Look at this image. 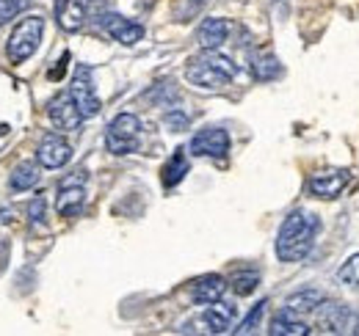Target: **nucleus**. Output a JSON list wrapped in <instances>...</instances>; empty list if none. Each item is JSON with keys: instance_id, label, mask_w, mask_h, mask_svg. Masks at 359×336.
Here are the masks:
<instances>
[{"instance_id": "2eb2a0df", "label": "nucleus", "mask_w": 359, "mask_h": 336, "mask_svg": "<svg viewBox=\"0 0 359 336\" xmlns=\"http://www.w3.org/2000/svg\"><path fill=\"white\" fill-rule=\"evenodd\" d=\"M269 334L271 336H304V334H310V326H307L304 320H299V314H296L293 309L285 306L279 314H273Z\"/></svg>"}, {"instance_id": "cd10ccee", "label": "nucleus", "mask_w": 359, "mask_h": 336, "mask_svg": "<svg viewBox=\"0 0 359 336\" xmlns=\"http://www.w3.org/2000/svg\"><path fill=\"white\" fill-rule=\"evenodd\" d=\"M67 61H69V52H64V55H61L58 66H55V69H50V72H47V78H50V80H61V78H64V69H67Z\"/></svg>"}, {"instance_id": "1a4fd4ad", "label": "nucleus", "mask_w": 359, "mask_h": 336, "mask_svg": "<svg viewBox=\"0 0 359 336\" xmlns=\"http://www.w3.org/2000/svg\"><path fill=\"white\" fill-rule=\"evenodd\" d=\"M47 113H50V122H53V125L58 127V130H67V132L78 130L81 122H83V113H81V108L75 105V99H72L69 91L58 94V97L50 102Z\"/></svg>"}, {"instance_id": "dca6fc26", "label": "nucleus", "mask_w": 359, "mask_h": 336, "mask_svg": "<svg viewBox=\"0 0 359 336\" xmlns=\"http://www.w3.org/2000/svg\"><path fill=\"white\" fill-rule=\"evenodd\" d=\"M55 20H58V25H61L64 31L75 34V31L83 28L86 11H83V6H81L78 0H55Z\"/></svg>"}, {"instance_id": "f3484780", "label": "nucleus", "mask_w": 359, "mask_h": 336, "mask_svg": "<svg viewBox=\"0 0 359 336\" xmlns=\"http://www.w3.org/2000/svg\"><path fill=\"white\" fill-rule=\"evenodd\" d=\"M226 34H229V25L224 20L213 17V20H205L196 31V42L202 44L205 50H219L222 44L226 42Z\"/></svg>"}, {"instance_id": "5701e85b", "label": "nucleus", "mask_w": 359, "mask_h": 336, "mask_svg": "<svg viewBox=\"0 0 359 336\" xmlns=\"http://www.w3.org/2000/svg\"><path fill=\"white\" fill-rule=\"evenodd\" d=\"M337 281L351 287V290H359V253H354L340 270H337Z\"/></svg>"}, {"instance_id": "a211bd4d", "label": "nucleus", "mask_w": 359, "mask_h": 336, "mask_svg": "<svg viewBox=\"0 0 359 336\" xmlns=\"http://www.w3.org/2000/svg\"><path fill=\"white\" fill-rule=\"evenodd\" d=\"M249 69H252L255 80H260V83H269V80L282 75V64H279V58L271 55V52H266V55H252Z\"/></svg>"}, {"instance_id": "423d86ee", "label": "nucleus", "mask_w": 359, "mask_h": 336, "mask_svg": "<svg viewBox=\"0 0 359 336\" xmlns=\"http://www.w3.org/2000/svg\"><path fill=\"white\" fill-rule=\"evenodd\" d=\"M69 94L75 99V105L81 108L83 119H91L100 113V99L94 94V83H91V69L86 64L75 66V78H72V85H69Z\"/></svg>"}, {"instance_id": "7ed1b4c3", "label": "nucleus", "mask_w": 359, "mask_h": 336, "mask_svg": "<svg viewBox=\"0 0 359 336\" xmlns=\"http://www.w3.org/2000/svg\"><path fill=\"white\" fill-rule=\"evenodd\" d=\"M42 31H45V20L42 17H28L22 20L11 36H8V44H6V55L11 64H22L25 58H31L36 52V47L42 42Z\"/></svg>"}, {"instance_id": "a878e982", "label": "nucleus", "mask_w": 359, "mask_h": 336, "mask_svg": "<svg viewBox=\"0 0 359 336\" xmlns=\"http://www.w3.org/2000/svg\"><path fill=\"white\" fill-rule=\"evenodd\" d=\"M45 207H47L45 196H36V199L31 202V207H28V218H31V223H34V226H42V223H45Z\"/></svg>"}, {"instance_id": "6ab92c4d", "label": "nucleus", "mask_w": 359, "mask_h": 336, "mask_svg": "<svg viewBox=\"0 0 359 336\" xmlns=\"http://www.w3.org/2000/svg\"><path fill=\"white\" fill-rule=\"evenodd\" d=\"M185 174H188V158H185V149H177L169 158V163L163 166V171H161V182L166 188H175V185H180L185 179Z\"/></svg>"}, {"instance_id": "bb28decb", "label": "nucleus", "mask_w": 359, "mask_h": 336, "mask_svg": "<svg viewBox=\"0 0 359 336\" xmlns=\"http://www.w3.org/2000/svg\"><path fill=\"white\" fill-rule=\"evenodd\" d=\"M166 125L177 132V130H182V127H188V116L180 113V111H172V113H166Z\"/></svg>"}, {"instance_id": "412c9836", "label": "nucleus", "mask_w": 359, "mask_h": 336, "mask_svg": "<svg viewBox=\"0 0 359 336\" xmlns=\"http://www.w3.org/2000/svg\"><path fill=\"white\" fill-rule=\"evenodd\" d=\"M285 306L293 309L296 314H310L318 306H323V293H318V290H302V293L290 295Z\"/></svg>"}, {"instance_id": "b1692460", "label": "nucleus", "mask_w": 359, "mask_h": 336, "mask_svg": "<svg viewBox=\"0 0 359 336\" xmlns=\"http://www.w3.org/2000/svg\"><path fill=\"white\" fill-rule=\"evenodd\" d=\"M266 306H269V300H260L252 312H249V317L235 328V334H252L257 326H260V317H263V312H266Z\"/></svg>"}, {"instance_id": "4be33fe9", "label": "nucleus", "mask_w": 359, "mask_h": 336, "mask_svg": "<svg viewBox=\"0 0 359 336\" xmlns=\"http://www.w3.org/2000/svg\"><path fill=\"white\" fill-rule=\"evenodd\" d=\"M260 284V273L257 270H238L229 281V287L235 290V295H252Z\"/></svg>"}, {"instance_id": "9d476101", "label": "nucleus", "mask_w": 359, "mask_h": 336, "mask_svg": "<svg viewBox=\"0 0 359 336\" xmlns=\"http://www.w3.org/2000/svg\"><path fill=\"white\" fill-rule=\"evenodd\" d=\"M348 182H351V174H348V171L332 168V171L313 174L310 182H307V188H310V193L318 196V199H337V196L346 190Z\"/></svg>"}, {"instance_id": "393cba45", "label": "nucleus", "mask_w": 359, "mask_h": 336, "mask_svg": "<svg viewBox=\"0 0 359 336\" xmlns=\"http://www.w3.org/2000/svg\"><path fill=\"white\" fill-rule=\"evenodd\" d=\"M25 6H28V0H0V25H6L20 11H25Z\"/></svg>"}, {"instance_id": "39448f33", "label": "nucleus", "mask_w": 359, "mask_h": 336, "mask_svg": "<svg viewBox=\"0 0 359 336\" xmlns=\"http://www.w3.org/2000/svg\"><path fill=\"white\" fill-rule=\"evenodd\" d=\"M188 152L196 155V158H216V160H222L229 152V135L222 127H205V130H199L191 138Z\"/></svg>"}, {"instance_id": "6e6552de", "label": "nucleus", "mask_w": 359, "mask_h": 336, "mask_svg": "<svg viewBox=\"0 0 359 336\" xmlns=\"http://www.w3.org/2000/svg\"><path fill=\"white\" fill-rule=\"evenodd\" d=\"M100 28H102L114 42L125 44V47L141 42V36H144V25H138V22L122 17V14H102V17H100Z\"/></svg>"}, {"instance_id": "f8f14e48", "label": "nucleus", "mask_w": 359, "mask_h": 336, "mask_svg": "<svg viewBox=\"0 0 359 336\" xmlns=\"http://www.w3.org/2000/svg\"><path fill=\"white\" fill-rule=\"evenodd\" d=\"M232 320H235V306L232 303L216 300V303H208L205 312H202V323L208 326L210 334H226Z\"/></svg>"}, {"instance_id": "c756f323", "label": "nucleus", "mask_w": 359, "mask_h": 336, "mask_svg": "<svg viewBox=\"0 0 359 336\" xmlns=\"http://www.w3.org/2000/svg\"><path fill=\"white\" fill-rule=\"evenodd\" d=\"M351 334H359V323H357V328H351Z\"/></svg>"}, {"instance_id": "ddd939ff", "label": "nucleus", "mask_w": 359, "mask_h": 336, "mask_svg": "<svg viewBox=\"0 0 359 336\" xmlns=\"http://www.w3.org/2000/svg\"><path fill=\"white\" fill-rule=\"evenodd\" d=\"M224 290H226L224 279H222V276H216V273H210V276H202V279H196V281H194V287H191V298H194V303L208 306V303L222 300Z\"/></svg>"}, {"instance_id": "20e7f679", "label": "nucleus", "mask_w": 359, "mask_h": 336, "mask_svg": "<svg viewBox=\"0 0 359 336\" xmlns=\"http://www.w3.org/2000/svg\"><path fill=\"white\" fill-rule=\"evenodd\" d=\"M141 144V122L133 113H119L105 130V146L111 155H130Z\"/></svg>"}, {"instance_id": "c85d7f7f", "label": "nucleus", "mask_w": 359, "mask_h": 336, "mask_svg": "<svg viewBox=\"0 0 359 336\" xmlns=\"http://www.w3.org/2000/svg\"><path fill=\"white\" fill-rule=\"evenodd\" d=\"M205 3H208V0H188V8H185V17H188V14H196V11H199V8L205 6Z\"/></svg>"}, {"instance_id": "4468645a", "label": "nucleus", "mask_w": 359, "mask_h": 336, "mask_svg": "<svg viewBox=\"0 0 359 336\" xmlns=\"http://www.w3.org/2000/svg\"><path fill=\"white\" fill-rule=\"evenodd\" d=\"M318 323L326 334H346L351 326V312L343 303H326L318 314Z\"/></svg>"}, {"instance_id": "9b49d317", "label": "nucleus", "mask_w": 359, "mask_h": 336, "mask_svg": "<svg viewBox=\"0 0 359 336\" xmlns=\"http://www.w3.org/2000/svg\"><path fill=\"white\" fill-rule=\"evenodd\" d=\"M69 158H72V146H69L61 135H53V132L42 138V144H39V149H36V160L45 168L67 166Z\"/></svg>"}, {"instance_id": "aec40b11", "label": "nucleus", "mask_w": 359, "mask_h": 336, "mask_svg": "<svg viewBox=\"0 0 359 336\" xmlns=\"http://www.w3.org/2000/svg\"><path fill=\"white\" fill-rule=\"evenodd\" d=\"M36 182H39V168H36V163H31V160L20 163V166L11 171V179H8L11 190H31Z\"/></svg>"}, {"instance_id": "0eeeda50", "label": "nucleus", "mask_w": 359, "mask_h": 336, "mask_svg": "<svg viewBox=\"0 0 359 336\" xmlns=\"http://www.w3.org/2000/svg\"><path fill=\"white\" fill-rule=\"evenodd\" d=\"M83 202H86L83 176H69V179L61 182V190H58V199H55V212L61 218H75L83 210Z\"/></svg>"}, {"instance_id": "f257e3e1", "label": "nucleus", "mask_w": 359, "mask_h": 336, "mask_svg": "<svg viewBox=\"0 0 359 336\" xmlns=\"http://www.w3.org/2000/svg\"><path fill=\"white\" fill-rule=\"evenodd\" d=\"M320 232L318 215L307 210H293L279 226L276 234V256L282 262H302L307 253L313 251L315 237Z\"/></svg>"}, {"instance_id": "f03ea898", "label": "nucleus", "mask_w": 359, "mask_h": 336, "mask_svg": "<svg viewBox=\"0 0 359 336\" xmlns=\"http://www.w3.org/2000/svg\"><path fill=\"white\" fill-rule=\"evenodd\" d=\"M235 75H238V66L216 50L199 52L196 58H191V64L185 69L188 83L196 88H222L229 80H235Z\"/></svg>"}]
</instances>
